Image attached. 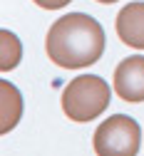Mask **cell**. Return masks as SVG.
<instances>
[{"instance_id": "obj_2", "label": "cell", "mask_w": 144, "mask_h": 156, "mask_svg": "<svg viewBox=\"0 0 144 156\" xmlns=\"http://www.w3.org/2000/svg\"><path fill=\"white\" fill-rule=\"evenodd\" d=\"M109 107V87L97 74H79L62 92V112L72 122H92Z\"/></svg>"}, {"instance_id": "obj_6", "label": "cell", "mask_w": 144, "mask_h": 156, "mask_svg": "<svg viewBox=\"0 0 144 156\" xmlns=\"http://www.w3.org/2000/svg\"><path fill=\"white\" fill-rule=\"evenodd\" d=\"M0 102H3V109H0V134L13 131V126L17 124L20 114H23V99H20V92L10 84V82H0Z\"/></svg>"}, {"instance_id": "obj_7", "label": "cell", "mask_w": 144, "mask_h": 156, "mask_svg": "<svg viewBox=\"0 0 144 156\" xmlns=\"http://www.w3.org/2000/svg\"><path fill=\"white\" fill-rule=\"evenodd\" d=\"M0 40H3V55H0V69L3 72H10L17 62L20 57H23V45H20V40L10 32V30H3L0 32Z\"/></svg>"}, {"instance_id": "obj_1", "label": "cell", "mask_w": 144, "mask_h": 156, "mask_svg": "<svg viewBox=\"0 0 144 156\" xmlns=\"http://www.w3.org/2000/svg\"><path fill=\"white\" fill-rule=\"evenodd\" d=\"M45 50L47 57L62 69L92 67L105 52V30L87 12H67L52 23Z\"/></svg>"}, {"instance_id": "obj_3", "label": "cell", "mask_w": 144, "mask_h": 156, "mask_svg": "<svg viewBox=\"0 0 144 156\" xmlns=\"http://www.w3.org/2000/svg\"><path fill=\"white\" fill-rule=\"evenodd\" d=\"M142 144L139 124L127 114L105 119L94 131V151L99 156H137Z\"/></svg>"}, {"instance_id": "obj_5", "label": "cell", "mask_w": 144, "mask_h": 156, "mask_svg": "<svg viewBox=\"0 0 144 156\" xmlns=\"http://www.w3.org/2000/svg\"><path fill=\"white\" fill-rule=\"evenodd\" d=\"M117 35L132 50H144V3H129L117 15Z\"/></svg>"}, {"instance_id": "obj_4", "label": "cell", "mask_w": 144, "mask_h": 156, "mask_svg": "<svg viewBox=\"0 0 144 156\" xmlns=\"http://www.w3.org/2000/svg\"><path fill=\"white\" fill-rule=\"evenodd\" d=\"M114 92L129 104L144 102V57L132 55L122 60L114 69Z\"/></svg>"}, {"instance_id": "obj_8", "label": "cell", "mask_w": 144, "mask_h": 156, "mask_svg": "<svg viewBox=\"0 0 144 156\" xmlns=\"http://www.w3.org/2000/svg\"><path fill=\"white\" fill-rule=\"evenodd\" d=\"M35 5H40L42 10H60V8H67L72 0H32Z\"/></svg>"}, {"instance_id": "obj_9", "label": "cell", "mask_w": 144, "mask_h": 156, "mask_svg": "<svg viewBox=\"0 0 144 156\" xmlns=\"http://www.w3.org/2000/svg\"><path fill=\"white\" fill-rule=\"evenodd\" d=\"M97 3H102V5H112V3H117V0H97Z\"/></svg>"}]
</instances>
